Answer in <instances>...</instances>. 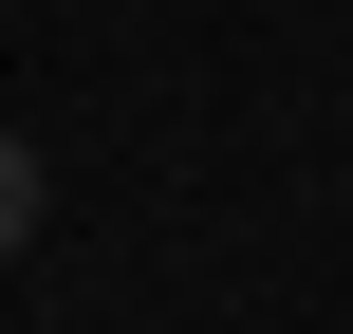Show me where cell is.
<instances>
[{"label":"cell","mask_w":353,"mask_h":334,"mask_svg":"<svg viewBox=\"0 0 353 334\" xmlns=\"http://www.w3.org/2000/svg\"><path fill=\"white\" fill-rule=\"evenodd\" d=\"M19 242H37V149L0 130V260H19Z\"/></svg>","instance_id":"6da1fadb"}]
</instances>
